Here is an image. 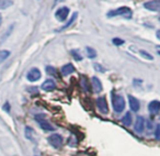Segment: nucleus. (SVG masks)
Masks as SVG:
<instances>
[{
  "label": "nucleus",
  "instance_id": "nucleus-20",
  "mask_svg": "<svg viewBox=\"0 0 160 156\" xmlns=\"http://www.w3.org/2000/svg\"><path fill=\"white\" fill-rule=\"evenodd\" d=\"M139 54L142 56V57L145 58V60H153L152 55H151V54H149V53H147V52H146V51H144V49H140V51H139Z\"/></svg>",
  "mask_w": 160,
  "mask_h": 156
},
{
  "label": "nucleus",
  "instance_id": "nucleus-11",
  "mask_svg": "<svg viewBox=\"0 0 160 156\" xmlns=\"http://www.w3.org/2000/svg\"><path fill=\"white\" fill-rule=\"evenodd\" d=\"M148 110L151 114H158L160 111V101L152 100L148 105Z\"/></svg>",
  "mask_w": 160,
  "mask_h": 156
},
{
  "label": "nucleus",
  "instance_id": "nucleus-10",
  "mask_svg": "<svg viewBox=\"0 0 160 156\" xmlns=\"http://www.w3.org/2000/svg\"><path fill=\"white\" fill-rule=\"evenodd\" d=\"M38 124H40V127H41V129L42 130H44V131H46V132H52V131H54V127L51 124V123L48 122L47 120H45V119H40V118H38Z\"/></svg>",
  "mask_w": 160,
  "mask_h": 156
},
{
  "label": "nucleus",
  "instance_id": "nucleus-23",
  "mask_svg": "<svg viewBox=\"0 0 160 156\" xmlns=\"http://www.w3.org/2000/svg\"><path fill=\"white\" fill-rule=\"evenodd\" d=\"M112 42H113L114 45H123L124 44V40H122V39H118V38H115L112 40Z\"/></svg>",
  "mask_w": 160,
  "mask_h": 156
},
{
  "label": "nucleus",
  "instance_id": "nucleus-18",
  "mask_svg": "<svg viewBox=\"0 0 160 156\" xmlns=\"http://www.w3.org/2000/svg\"><path fill=\"white\" fill-rule=\"evenodd\" d=\"M10 56V52L9 51H6V49H2V51H0V64H2Z\"/></svg>",
  "mask_w": 160,
  "mask_h": 156
},
{
  "label": "nucleus",
  "instance_id": "nucleus-17",
  "mask_svg": "<svg viewBox=\"0 0 160 156\" xmlns=\"http://www.w3.org/2000/svg\"><path fill=\"white\" fill-rule=\"evenodd\" d=\"M86 53H87V56L89 58H96L97 57V52L94 51L92 47H90V46H87L86 47Z\"/></svg>",
  "mask_w": 160,
  "mask_h": 156
},
{
  "label": "nucleus",
  "instance_id": "nucleus-7",
  "mask_svg": "<svg viewBox=\"0 0 160 156\" xmlns=\"http://www.w3.org/2000/svg\"><path fill=\"white\" fill-rule=\"evenodd\" d=\"M68 14H69V8L62 7V8H59L57 11H56L55 17H56V19H57L58 21L62 22V21H65L67 18H68Z\"/></svg>",
  "mask_w": 160,
  "mask_h": 156
},
{
  "label": "nucleus",
  "instance_id": "nucleus-16",
  "mask_svg": "<svg viewBox=\"0 0 160 156\" xmlns=\"http://www.w3.org/2000/svg\"><path fill=\"white\" fill-rule=\"evenodd\" d=\"M122 123L123 125H125V127H129V125L132 124V121H133V119H132V114L131 112H126V114H125L124 117L122 118Z\"/></svg>",
  "mask_w": 160,
  "mask_h": 156
},
{
  "label": "nucleus",
  "instance_id": "nucleus-6",
  "mask_svg": "<svg viewBox=\"0 0 160 156\" xmlns=\"http://www.w3.org/2000/svg\"><path fill=\"white\" fill-rule=\"evenodd\" d=\"M145 124H146V122H145L144 117H142V116L137 117L135 121V125H134V130H135L136 133L142 134L145 130Z\"/></svg>",
  "mask_w": 160,
  "mask_h": 156
},
{
  "label": "nucleus",
  "instance_id": "nucleus-21",
  "mask_svg": "<svg viewBox=\"0 0 160 156\" xmlns=\"http://www.w3.org/2000/svg\"><path fill=\"white\" fill-rule=\"evenodd\" d=\"M71 55H72L73 58H75L76 60H78V62L82 60V56L80 55V53L77 51V49H72V51H71Z\"/></svg>",
  "mask_w": 160,
  "mask_h": 156
},
{
  "label": "nucleus",
  "instance_id": "nucleus-15",
  "mask_svg": "<svg viewBox=\"0 0 160 156\" xmlns=\"http://www.w3.org/2000/svg\"><path fill=\"white\" fill-rule=\"evenodd\" d=\"M80 84H81V87H82V89L85 90L86 92L90 91V84L86 76H81V78H80Z\"/></svg>",
  "mask_w": 160,
  "mask_h": 156
},
{
  "label": "nucleus",
  "instance_id": "nucleus-13",
  "mask_svg": "<svg viewBox=\"0 0 160 156\" xmlns=\"http://www.w3.org/2000/svg\"><path fill=\"white\" fill-rule=\"evenodd\" d=\"M91 81H92V88H93V91L96 94H99V92L102 91V84H101L100 79L98 77H92Z\"/></svg>",
  "mask_w": 160,
  "mask_h": 156
},
{
  "label": "nucleus",
  "instance_id": "nucleus-3",
  "mask_svg": "<svg viewBox=\"0 0 160 156\" xmlns=\"http://www.w3.org/2000/svg\"><path fill=\"white\" fill-rule=\"evenodd\" d=\"M47 141H48L49 144L53 147H55V148H59V147H62V145L64 144V138H62V136L57 133H54V134H52V135H49L48 138H47Z\"/></svg>",
  "mask_w": 160,
  "mask_h": 156
},
{
  "label": "nucleus",
  "instance_id": "nucleus-2",
  "mask_svg": "<svg viewBox=\"0 0 160 156\" xmlns=\"http://www.w3.org/2000/svg\"><path fill=\"white\" fill-rule=\"evenodd\" d=\"M118 16H124V17L127 16V18H131L132 11L127 7H121L118 9L111 10V11L108 12V17H110V18H113V17H118Z\"/></svg>",
  "mask_w": 160,
  "mask_h": 156
},
{
  "label": "nucleus",
  "instance_id": "nucleus-22",
  "mask_svg": "<svg viewBox=\"0 0 160 156\" xmlns=\"http://www.w3.org/2000/svg\"><path fill=\"white\" fill-rule=\"evenodd\" d=\"M25 136H27L29 140H32V129L30 127H25Z\"/></svg>",
  "mask_w": 160,
  "mask_h": 156
},
{
  "label": "nucleus",
  "instance_id": "nucleus-5",
  "mask_svg": "<svg viewBox=\"0 0 160 156\" xmlns=\"http://www.w3.org/2000/svg\"><path fill=\"white\" fill-rule=\"evenodd\" d=\"M144 8L152 12H160V0H149L144 3Z\"/></svg>",
  "mask_w": 160,
  "mask_h": 156
},
{
  "label": "nucleus",
  "instance_id": "nucleus-24",
  "mask_svg": "<svg viewBox=\"0 0 160 156\" xmlns=\"http://www.w3.org/2000/svg\"><path fill=\"white\" fill-rule=\"evenodd\" d=\"M46 73L49 74V75H56L55 68H54V67H52V66H47L46 67Z\"/></svg>",
  "mask_w": 160,
  "mask_h": 156
},
{
  "label": "nucleus",
  "instance_id": "nucleus-19",
  "mask_svg": "<svg viewBox=\"0 0 160 156\" xmlns=\"http://www.w3.org/2000/svg\"><path fill=\"white\" fill-rule=\"evenodd\" d=\"M77 16H78V13H77V12H75V13H73V16L71 17V19L68 21V23H67L66 25H64V27H62V28H60V29L58 30V31H62V30H65V29H67V28H69V27H70V25L72 24L73 22H75V20H76V19H77Z\"/></svg>",
  "mask_w": 160,
  "mask_h": 156
},
{
  "label": "nucleus",
  "instance_id": "nucleus-29",
  "mask_svg": "<svg viewBox=\"0 0 160 156\" xmlns=\"http://www.w3.org/2000/svg\"><path fill=\"white\" fill-rule=\"evenodd\" d=\"M60 1H64V0H55V3H60Z\"/></svg>",
  "mask_w": 160,
  "mask_h": 156
},
{
  "label": "nucleus",
  "instance_id": "nucleus-8",
  "mask_svg": "<svg viewBox=\"0 0 160 156\" xmlns=\"http://www.w3.org/2000/svg\"><path fill=\"white\" fill-rule=\"evenodd\" d=\"M41 71L38 68H36V67H34V68H32L31 70L28 73L27 75V78L29 81H32V83H34V81H38V79L41 78Z\"/></svg>",
  "mask_w": 160,
  "mask_h": 156
},
{
  "label": "nucleus",
  "instance_id": "nucleus-9",
  "mask_svg": "<svg viewBox=\"0 0 160 156\" xmlns=\"http://www.w3.org/2000/svg\"><path fill=\"white\" fill-rule=\"evenodd\" d=\"M128 103H129V107H131V110L134 112H137L140 108V105H139V101L138 99H136L135 97H133L132 95H128Z\"/></svg>",
  "mask_w": 160,
  "mask_h": 156
},
{
  "label": "nucleus",
  "instance_id": "nucleus-12",
  "mask_svg": "<svg viewBox=\"0 0 160 156\" xmlns=\"http://www.w3.org/2000/svg\"><path fill=\"white\" fill-rule=\"evenodd\" d=\"M55 88H56V84H55V81H52V79H47V81H45L44 83L42 84V89L44 90V91H53Z\"/></svg>",
  "mask_w": 160,
  "mask_h": 156
},
{
  "label": "nucleus",
  "instance_id": "nucleus-27",
  "mask_svg": "<svg viewBox=\"0 0 160 156\" xmlns=\"http://www.w3.org/2000/svg\"><path fill=\"white\" fill-rule=\"evenodd\" d=\"M156 36H157L158 40H160V30H159V31H157V33H156Z\"/></svg>",
  "mask_w": 160,
  "mask_h": 156
},
{
  "label": "nucleus",
  "instance_id": "nucleus-30",
  "mask_svg": "<svg viewBox=\"0 0 160 156\" xmlns=\"http://www.w3.org/2000/svg\"><path fill=\"white\" fill-rule=\"evenodd\" d=\"M158 54H159V55H160V52H158Z\"/></svg>",
  "mask_w": 160,
  "mask_h": 156
},
{
  "label": "nucleus",
  "instance_id": "nucleus-14",
  "mask_svg": "<svg viewBox=\"0 0 160 156\" xmlns=\"http://www.w3.org/2000/svg\"><path fill=\"white\" fill-rule=\"evenodd\" d=\"M75 71V67H73L72 64H66L62 67V76H68L70 75L71 73Z\"/></svg>",
  "mask_w": 160,
  "mask_h": 156
},
{
  "label": "nucleus",
  "instance_id": "nucleus-25",
  "mask_svg": "<svg viewBox=\"0 0 160 156\" xmlns=\"http://www.w3.org/2000/svg\"><path fill=\"white\" fill-rule=\"evenodd\" d=\"M155 136H156V138H157V140H160V124H158L157 127H156Z\"/></svg>",
  "mask_w": 160,
  "mask_h": 156
},
{
  "label": "nucleus",
  "instance_id": "nucleus-28",
  "mask_svg": "<svg viewBox=\"0 0 160 156\" xmlns=\"http://www.w3.org/2000/svg\"><path fill=\"white\" fill-rule=\"evenodd\" d=\"M1 23H2V17H1V14H0V25H1Z\"/></svg>",
  "mask_w": 160,
  "mask_h": 156
},
{
  "label": "nucleus",
  "instance_id": "nucleus-26",
  "mask_svg": "<svg viewBox=\"0 0 160 156\" xmlns=\"http://www.w3.org/2000/svg\"><path fill=\"white\" fill-rule=\"evenodd\" d=\"M94 68H96L97 71H101V73H104L105 71V69H103V67L99 64H94Z\"/></svg>",
  "mask_w": 160,
  "mask_h": 156
},
{
  "label": "nucleus",
  "instance_id": "nucleus-1",
  "mask_svg": "<svg viewBox=\"0 0 160 156\" xmlns=\"http://www.w3.org/2000/svg\"><path fill=\"white\" fill-rule=\"evenodd\" d=\"M112 105H113V109L116 113L123 112L125 109V100L121 95L112 94Z\"/></svg>",
  "mask_w": 160,
  "mask_h": 156
},
{
  "label": "nucleus",
  "instance_id": "nucleus-4",
  "mask_svg": "<svg viewBox=\"0 0 160 156\" xmlns=\"http://www.w3.org/2000/svg\"><path fill=\"white\" fill-rule=\"evenodd\" d=\"M97 107H98L100 113L103 114V116L109 113V106H108L105 97H99V98L97 99Z\"/></svg>",
  "mask_w": 160,
  "mask_h": 156
}]
</instances>
